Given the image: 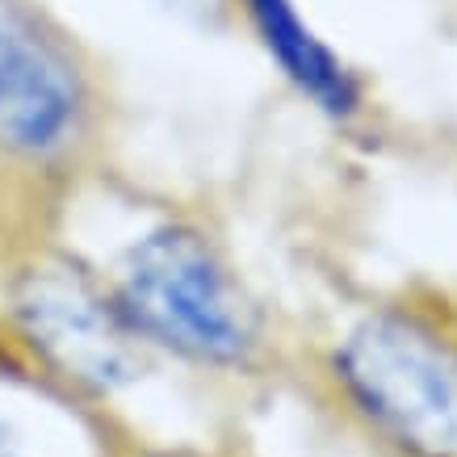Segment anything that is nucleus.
Returning <instances> with one entry per match:
<instances>
[{"label": "nucleus", "mask_w": 457, "mask_h": 457, "mask_svg": "<svg viewBox=\"0 0 457 457\" xmlns=\"http://www.w3.org/2000/svg\"><path fill=\"white\" fill-rule=\"evenodd\" d=\"M118 457H231V453L202 449V445H130Z\"/></svg>", "instance_id": "0eeeda50"}, {"label": "nucleus", "mask_w": 457, "mask_h": 457, "mask_svg": "<svg viewBox=\"0 0 457 457\" xmlns=\"http://www.w3.org/2000/svg\"><path fill=\"white\" fill-rule=\"evenodd\" d=\"M164 4L202 29H231V0H164Z\"/></svg>", "instance_id": "423d86ee"}, {"label": "nucleus", "mask_w": 457, "mask_h": 457, "mask_svg": "<svg viewBox=\"0 0 457 457\" xmlns=\"http://www.w3.org/2000/svg\"><path fill=\"white\" fill-rule=\"evenodd\" d=\"M126 97L110 55L55 0H0V202L63 231L118 172Z\"/></svg>", "instance_id": "f03ea898"}, {"label": "nucleus", "mask_w": 457, "mask_h": 457, "mask_svg": "<svg viewBox=\"0 0 457 457\" xmlns=\"http://www.w3.org/2000/svg\"><path fill=\"white\" fill-rule=\"evenodd\" d=\"M160 374L122 323L105 269L68 231H29L0 261V378L68 407H113Z\"/></svg>", "instance_id": "20e7f679"}, {"label": "nucleus", "mask_w": 457, "mask_h": 457, "mask_svg": "<svg viewBox=\"0 0 457 457\" xmlns=\"http://www.w3.org/2000/svg\"><path fill=\"white\" fill-rule=\"evenodd\" d=\"M231 29L256 46L281 88L319 122L353 130L374 113L365 68L319 29L303 0H231Z\"/></svg>", "instance_id": "39448f33"}, {"label": "nucleus", "mask_w": 457, "mask_h": 457, "mask_svg": "<svg viewBox=\"0 0 457 457\" xmlns=\"http://www.w3.org/2000/svg\"><path fill=\"white\" fill-rule=\"evenodd\" d=\"M101 269L122 323L160 370L239 390L298 382L306 336L264 294L210 206L168 202Z\"/></svg>", "instance_id": "f257e3e1"}, {"label": "nucleus", "mask_w": 457, "mask_h": 457, "mask_svg": "<svg viewBox=\"0 0 457 457\" xmlns=\"http://www.w3.org/2000/svg\"><path fill=\"white\" fill-rule=\"evenodd\" d=\"M29 231H42V227H26V222L17 219L13 210L0 202V261H4V252L13 248V244H17L21 236H29ZM63 231H68V227H63Z\"/></svg>", "instance_id": "6e6552de"}, {"label": "nucleus", "mask_w": 457, "mask_h": 457, "mask_svg": "<svg viewBox=\"0 0 457 457\" xmlns=\"http://www.w3.org/2000/svg\"><path fill=\"white\" fill-rule=\"evenodd\" d=\"M298 382L395 457H457V303L395 290L357 306L315 345Z\"/></svg>", "instance_id": "7ed1b4c3"}]
</instances>
